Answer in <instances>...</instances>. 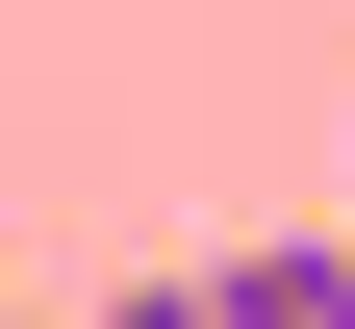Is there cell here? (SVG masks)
<instances>
[{
	"instance_id": "cell-1",
	"label": "cell",
	"mask_w": 355,
	"mask_h": 329,
	"mask_svg": "<svg viewBox=\"0 0 355 329\" xmlns=\"http://www.w3.org/2000/svg\"><path fill=\"white\" fill-rule=\"evenodd\" d=\"M203 278V329H355V254L330 228H254V254H178Z\"/></svg>"
}]
</instances>
